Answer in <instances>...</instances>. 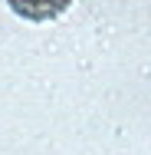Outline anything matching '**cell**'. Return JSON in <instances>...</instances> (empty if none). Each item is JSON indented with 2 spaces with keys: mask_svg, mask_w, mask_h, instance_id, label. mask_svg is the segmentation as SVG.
Listing matches in <instances>:
<instances>
[{
  "mask_svg": "<svg viewBox=\"0 0 151 155\" xmlns=\"http://www.w3.org/2000/svg\"><path fill=\"white\" fill-rule=\"evenodd\" d=\"M10 10L30 23H46V20H56L69 10L72 0H7Z\"/></svg>",
  "mask_w": 151,
  "mask_h": 155,
  "instance_id": "6da1fadb",
  "label": "cell"
}]
</instances>
